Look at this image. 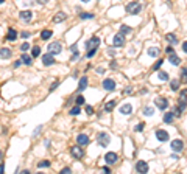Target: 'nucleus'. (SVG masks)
<instances>
[{"label": "nucleus", "mask_w": 187, "mask_h": 174, "mask_svg": "<svg viewBox=\"0 0 187 174\" xmlns=\"http://www.w3.org/2000/svg\"><path fill=\"white\" fill-rule=\"evenodd\" d=\"M140 11H142V5H140L139 2H131V3H128L126 5V13L128 14H139Z\"/></svg>", "instance_id": "f257e3e1"}, {"label": "nucleus", "mask_w": 187, "mask_h": 174, "mask_svg": "<svg viewBox=\"0 0 187 174\" xmlns=\"http://www.w3.org/2000/svg\"><path fill=\"white\" fill-rule=\"evenodd\" d=\"M109 140L111 138H109V135L106 132H100L97 135V142H98V145H100L101 148H106V146L109 145Z\"/></svg>", "instance_id": "f03ea898"}, {"label": "nucleus", "mask_w": 187, "mask_h": 174, "mask_svg": "<svg viewBox=\"0 0 187 174\" xmlns=\"http://www.w3.org/2000/svg\"><path fill=\"white\" fill-rule=\"evenodd\" d=\"M70 154H72V157H75V158H81L84 156V151H83V148L80 145H77V146H72L70 148Z\"/></svg>", "instance_id": "7ed1b4c3"}, {"label": "nucleus", "mask_w": 187, "mask_h": 174, "mask_svg": "<svg viewBox=\"0 0 187 174\" xmlns=\"http://www.w3.org/2000/svg\"><path fill=\"white\" fill-rule=\"evenodd\" d=\"M154 104H156V107H159L161 110H164V109H167V107H169V100L159 96V98H154Z\"/></svg>", "instance_id": "20e7f679"}, {"label": "nucleus", "mask_w": 187, "mask_h": 174, "mask_svg": "<svg viewBox=\"0 0 187 174\" xmlns=\"http://www.w3.org/2000/svg\"><path fill=\"white\" fill-rule=\"evenodd\" d=\"M170 148L173 151H176V152H181V151L184 149V143H182L181 138H176V140H173L170 143Z\"/></svg>", "instance_id": "39448f33"}, {"label": "nucleus", "mask_w": 187, "mask_h": 174, "mask_svg": "<svg viewBox=\"0 0 187 174\" xmlns=\"http://www.w3.org/2000/svg\"><path fill=\"white\" fill-rule=\"evenodd\" d=\"M103 89H105V90H108V92H112L114 89H116V81L111 79V78L105 79V81H103Z\"/></svg>", "instance_id": "423d86ee"}, {"label": "nucleus", "mask_w": 187, "mask_h": 174, "mask_svg": "<svg viewBox=\"0 0 187 174\" xmlns=\"http://www.w3.org/2000/svg\"><path fill=\"white\" fill-rule=\"evenodd\" d=\"M105 160H106V163H108V165H114L117 160H119V156H117L116 152H106Z\"/></svg>", "instance_id": "0eeeda50"}, {"label": "nucleus", "mask_w": 187, "mask_h": 174, "mask_svg": "<svg viewBox=\"0 0 187 174\" xmlns=\"http://www.w3.org/2000/svg\"><path fill=\"white\" fill-rule=\"evenodd\" d=\"M136 171L137 173H148V163L145 160H139L136 163Z\"/></svg>", "instance_id": "6e6552de"}, {"label": "nucleus", "mask_w": 187, "mask_h": 174, "mask_svg": "<svg viewBox=\"0 0 187 174\" xmlns=\"http://www.w3.org/2000/svg\"><path fill=\"white\" fill-rule=\"evenodd\" d=\"M169 132H167V131H164V129H158L156 131V138H158L159 142H167L169 140Z\"/></svg>", "instance_id": "1a4fd4ad"}, {"label": "nucleus", "mask_w": 187, "mask_h": 174, "mask_svg": "<svg viewBox=\"0 0 187 174\" xmlns=\"http://www.w3.org/2000/svg\"><path fill=\"white\" fill-rule=\"evenodd\" d=\"M48 53H52V55H58V53H61V44L59 42H52V44L48 45Z\"/></svg>", "instance_id": "9d476101"}, {"label": "nucleus", "mask_w": 187, "mask_h": 174, "mask_svg": "<svg viewBox=\"0 0 187 174\" xmlns=\"http://www.w3.org/2000/svg\"><path fill=\"white\" fill-rule=\"evenodd\" d=\"M114 45L116 47H123L125 45V34H122V33L116 34L114 36Z\"/></svg>", "instance_id": "9b49d317"}, {"label": "nucleus", "mask_w": 187, "mask_h": 174, "mask_svg": "<svg viewBox=\"0 0 187 174\" xmlns=\"http://www.w3.org/2000/svg\"><path fill=\"white\" fill-rule=\"evenodd\" d=\"M98 44H100V39H98L97 36H94V37H90V39L86 42V48H97Z\"/></svg>", "instance_id": "f8f14e48"}, {"label": "nucleus", "mask_w": 187, "mask_h": 174, "mask_svg": "<svg viewBox=\"0 0 187 174\" xmlns=\"http://www.w3.org/2000/svg\"><path fill=\"white\" fill-rule=\"evenodd\" d=\"M42 64L47 65V67H48V65H53V64H55V58H53L52 53H47V55L42 56Z\"/></svg>", "instance_id": "ddd939ff"}, {"label": "nucleus", "mask_w": 187, "mask_h": 174, "mask_svg": "<svg viewBox=\"0 0 187 174\" xmlns=\"http://www.w3.org/2000/svg\"><path fill=\"white\" fill-rule=\"evenodd\" d=\"M77 143L80 146H86L87 143H89V137H87L86 134H80L78 137H77Z\"/></svg>", "instance_id": "4468645a"}, {"label": "nucleus", "mask_w": 187, "mask_h": 174, "mask_svg": "<svg viewBox=\"0 0 187 174\" xmlns=\"http://www.w3.org/2000/svg\"><path fill=\"white\" fill-rule=\"evenodd\" d=\"M66 19H67V14L64 13V11H59V13L53 17V22H55V24H61V22H64Z\"/></svg>", "instance_id": "2eb2a0df"}, {"label": "nucleus", "mask_w": 187, "mask_h": 174, "mask_svg": "<svg viewBox=\"0 0 187 174\" xmlns=\"http://www.w3.org/2000/svg\"><path fill=\"white\" fill-rule=\"evenodd\" d=\"M19 17L22 19V20H31V17H33V13L31 11H20V13H19Z\"/></svg>", "instance_id": "dca6fc26"}, {"label": "nucleus", "mask_w": 187, "mask_h": 174, "mask_svg": "<svg viewBox=\"0 0 187 174\" xmlns=\"http://www.w3.org/2000/svg\"><path fill=\"white\" fill-rule=\"evenodd\" d=\"M120 112L123 115H129L133 112V106H131V104H123V106L120 107Z\"/></svg>", "instance_id": "f3484780"}, {"label": "nucleus", "mask_w": 187, "mask_h": 174, "mask_svg": "<svg viewBox=\"0 0 187 174\" xmlns=\"http://www.w3.org/2000/svg\"><path fill=\"white\" fill-rule=\"evenodd\" d=\"M11 55H13V53H11V50L10 48H0V58H3V59H6V58H11Z\"/></svg>", "instance_id": "a211bd4d"}, {"label": "nucleus", "mask_w": 187, "mask_h": 174, "mask_svg": "<svg viewBox=\"0 0 187 174\" xmlns=\"http://www.w3.org/2000/svg\"><path fill=\"white\" fill-rule=\"evenodd\" d=\"M86 87H87V78L83 76V78L80 79V84H78V92H83Z\"/></svg>", "instance_id": "6ab92c4d"}, {"label": "nucleus", "mask_w": 187, "mask_h": 174, "mask_svg": "<svg viewBox=\"0 0 187 174\" xmlns=\"http://www.w3.org/2000/svg\"><path fill=\"white\" fill-rule=\"evenodd\" d=\"M16 37H17V31L14 28H10L8 30V36H6V39L8 41H16Z\"/></svg>", "instance_id": "aec40b11"}, {"label": "nucleus", "mask_w": 187, "mask_h": 174, "mask_svg": "<svg viewBox=\"0 0 187 174\" xmlns=\"http://www.w3.org/2000/svg\"><path fill=\"white\" fill-rule=\"evenodd\" d=\"M116 104H117L116 100H111V101H108V103L105 104V110H106V112H111L114 107H116Z\"/></svg>", "instance_id": "412c9836"}, {"label": "nucleus", "mask_w": 187, "mask_h": 174, "mask_svg": "<svg viewBox=\"0 0 187 174\" xmlns=\"http://www.w3.org/2000/svg\"><path fill=\"white\" fill-rule=\"evenodd\" d=\"M52 34H53L52 30H44V31L41 33V39H42V41H48L52 37Z\"/></svg>", "instance_id": "4be33fe9"}, {"label": "nucleus", "mask_w": 187, "mask_h": 174, "mask_svg": "<svg viewBox=\"0 0 187 174\" xmlns=\"http://www.w3.org/2000/svg\"><path fill=\"white\" fill-rule=\"evenodd\" d=\"M20 61H22V62H24V64H27V65H31V62H33V56H28V55H22Z\"/></svg>", "instance_id": "5701e85b"}, {"label": "nucleus", "mask_w": 187, "mask_h": 174, "mask_svg": "<svg viewBox=\"0 0 187 174\" xmlns=\"http://www.w3.org/2000/svg\"><path fill=\"white\" fill-rule=\"evenodd\" d=\"M169 61H170L173 65H178V64H179V58L175 55V53H170V55H169Z\"/></svg>", "instance_id": "b1692460"}, {"label": "nucleus", "mask_w": 187, "mask_h": 174, "mask_svg": "<svg viewBox=\"0 0 187 174\" xmlns=\"http://www.w3.org/2000/svg\"><path fill=\"white\" fill-rule=\"evenodd\" d=\"M165 37H167V41H169L170 44H176V42H178V37H176V34H173V33H169Z\"/></svg>", "instance_id": "393cba45"}, {"label": "nucleus", "mask_w": 187, "mask_h": 174, "mask_svg": "<svg viewBox=\"0 0 187 174\" xmlns=\"http://www.w3.org/2000/svg\"><path fill=\"white\" fill-rule=\"evenodd\" d=\"M173 117H175V114H171V112H169V114H165V115H164V121H165L167 125H170V123L173 121Z\"/></svg>", "instance_id": "a878e982"}, {"label": "nucleus", "mask_w": 187, "mask_h": 174, "mask_svg": "<svg viewBox=\"0 0 187 174\" xmlns=\"http://www.w3.org/2000/svg\"><path fill=\"white\" fill-rule=\"evenodd\" d=\"M148 55L150 56H158L159 55V48L158 47H150L148 48Z\"/></svg>", "instance_id": "bb28decb"}, {"label": "nucleus", "mask_w": 187, "mask_h": 174, "mask_svg": "<svg viewBox=\"0 0 187 174\" xmlns=\"http://www.w3.org/2000/svg\"><path fill=\"white\" fill-rule=\"evenodd\" d=\"M181 83H187V68H181Z\"/></svg>", "instance_id": "cd10ccee"}, {"label": "nucleus", "mask_w": 187, "mask_h": 174, "mask_svg": "<svg viewBox=\"0 0 187 174\" xmlns=\"http://www.w3.org/2000/svg\"><path fill=\"white\" fill-rule=\"evenodd\" d=\"M41 55V47H33V50H31V56L33 58H37Z\"/></svg>", "instance_id": "c85d7f7f"}, {"label": "nucleus", "mask_w": 187, "mask_h": 174, "mask_svg": "<svg viewBox=\"0 0 187 174\" xmlns=\"http://www.w3.org/2000/svg\"><path fill=\"white\" fill-rule=\"evenodd\" d=\"M158 76H159V79H161V81H167V79H169V73H167V72H159Z\"/></svg>", "instance_id": "c756f323"}, {"label": "nucleus", "mask_w": 187, "mask_h": 174, "mask_svg": "<svg viewBox=\"0 0 187 174\" xmlns=\"http://www.w3.org/2000/svg\"><path fill=\"white\" fill-rule=\"evenodd\" d=\"M120 33H122V34H129V33H131V28H129V26H126V25H122V26H120Z\"/></svg>", "instance_id": "7c9ffc66"}, {"label": "nucleus", "mask_w": 187, "mask_h": 174, "mask_svg": "<svg viewBox=\"0 0 187 174\" xmlns=\"http://www.w3.org/2000/svg\"><path fill=\"white\" fill-rule=\"evenodd\" d=\"M48 166H50V162L48 160H42L37 163V168H48Z\"/></svg>", "instance_id": "2f4dec72"}, {"label": "nucleus", "mask_w": 187, "mask_h": 174, "mask_svg": "<svg viewBox=\"0 0 187 174\" xmlns=\"http://www.w3.org/2000/svg\"><path fill=\"white\" fill-rule=\"evenodd\" d=\"M170 86H171V90H178V89H179V81L178 79H173L170 83Z\"/></svg>", "instance_id": "473e14b6"}, {"label": "nucleus", "mask_w": 187, "mask_h": 174, "mask_svg": "<svg viewBox=\"0 0 187 174\" xmlns=\"http://www.w3.org/2000/svg\"><path fill=\"white\" fill-rule=\"evenodd\" d=\"M80 112H81V109H80V106L77 104L75 107H72V109H70V115H78Z\"/></svg>", "instance_id": "72a5a7b5"}, {"label": "nucleus", "mask_w": 187, "mask_h": 174, "mask_svg": "<svg viewBox=\"0 0 187 174\" xmlns=\"http://www.w3.org/2000/svg\"><path fill=\"white\" fill-rule=\"evenodd\" d=\"M75 101H77V104H78V106H81V104H84V101H86V100H84V96H83V95H78Z\"/></svg>", "instance_id": "f704fd0d"}, {"label": "nucleus", "mask_w": 187, "mask_h": 174, "mask_svg": "<svg viewBox=\"0 0 187 174\" xmlns=\"http://www.w3.org/2000/svg\"><path fill=\"white\" fill-rule=\"evenodd\" d=\"M80 17H81V19H92L94 14L92 13H81V14H80Z\"/></svg>", "instance_id": "c9c22d12"}, {"label": "nucleus", "mask_w": 187, "mask_h": 174, "mask_svg": "<svg viewBox=\"0 0 187 174\" xmlns=\"http://www.w3.org/2000/svg\"><path fill=\"white\" fill-rule=\"evenodd\" d=\"M153 107H145V109H143V114L145 115H148V117H150V115H153Z\"/></svg>", "instance_id": "e433bc0d"}, {"label": "nucleus", "mask_w": 187, "mask_h": 174, "mask_svg": "<svg viewBox=\"0 0 187 174\" xmlns=\"http://www.w3.org/2000/svg\"><path fill=\"white\" fill-rule=\"evenodd\" d=\"M143 127H145V123H139V125L134 127V131L136 132H140V131H143Z\"/></svg>", "instance_id": "4c0bfd02"}, {"label": "nucleus", "mask_w": 187, "mask_h": 174, "mask_svg": "<svg viewBox=\"0 0 187 174\" xmlns=\"http://www.w3.org/2000/svg\"><path fill=\"white\" fill-rule=\"evenodd\" d=\"M95 53H97V48H89V51H87V58H92L94 55H95Z\"/></svg>", "instance_id": "58836bf2"}, {"label": "nucleus", "mask_w": 187, "mask_h": 174, "mask_svg": "<svg viewBox=\"0 0 187 174\" xmlns=\"http://www.w3.org/2000/svg\"><path fill=\"white\" fill-rule=\"evenodd\" d=\"M30 36H31V34H30L28 31H22V33H20V37H24V39H28Z\"/></svg>", "instance_id": "ea45409f"}, {"label": "nucleus", "mask_w": 187, "mask_h": 174, "mask_svg": "<svg viewBox=\"0 0 187 174\" xmlns=\"http://www.w3.org/2000/svg\"><path fill=\"white\" fill-rule=\"evenodd\" d=\"M58 86H59V81H55V83H53L52 86H50V92H53V90H55V89L58 87Z\"/></svg>", "instance_id": "a19ab883"}, {"label": "nucleus", "mask_w": 187, "mask_h": 174, "mask_svg": "<svg viewBox=\"0 0 187 174\" xmlns=\"http://www.w3.org/2000/svg\"><path fill=\"white\" fill-rule=\"evenodd\" d=\"M162 62H164V61H162V59H159L158 62L154 64V67H153V68H154V70H158V68H159V67H161V65H162Z\"/></svg>", "instance_id": "79ce46f5"}, {"label": "nucleus", "mask_w": 187, "mask_h": 174, "mask_svg": "<svg viewBox=\"0 0 187 174\" xmlns=\"http://www.w3.org/2000/svg\"><path fill=\"white\" fill-rule=\"evenodd\" d=\"M92 112H94L92 106H86V114H87V115H92Z\"/></svg>", "instance_id": "37998d69"}, {"label": "nucleus", "mask_w": 187, "mask_h": 174, "mask_svg": "<svg viewBox=\"0 0 187 174\" xmlns=\"http://www.w3.org/2000/svg\"><path fill=\"white\" fill-rule=\"evenodd\" d=\"M28 48H30V44H27V42H25V44H22V47H20L22 51H27Z\"/></svg>", "instance_id": "c03bdc74"}, {"label": "nucleus", "mask_w": 187, "mask_h": 174, "mask_svg": "<svg viewBox=\"0 0 187 174\" xmlns=\"http://www.w3.org/2000/svg\"><path fill=\"white\" fill-rule=\"evenodd\" d=\"M78 56H80V53H78V51H73V56H72V59H70V61H77V59H78Z\"/></svg>", "instance_id": "a18cd8bd"}, {"label": "nucleus", "mask_w": 187, "mask_h": 174, "mask_svg": "<svg viewBox=\"0 0 187 174\" xmlns=\"http://www.w3.org/2000/svg\"><path fill=\"white\" fill-rule=\"evenodd\" d=\"M165 53H167V55H170V53H175V51H173V48H171L170 45H169V47L165 48Z\"/></svg>", "instance_id": "49530a36"}, {"label": "nucleus", "mask_w": 187, "mask_h": 174, "mask_svg": "<svg viewBox=\"0 0 187 174\" xmlns=\"http://www.w3.org/2000/svg\"><path fill=\"white\" fill-rule=\"evenodd\" d=\"M72 171H70V168H64L63 171H61V174H70Z\"/></svg>", "instance_id": "de8ad7c7"}, {"label": "nucleus", "mask_w": 187, "mask_h": 174, "mask_svg": "<svg viewBox=\"0 0 187 174\" xmlns=\"http://www.w3.org/2000/svg\"><path fill=\"white\" fill-rule=\"evenodd\" d=\"M41 129H42V126H39V127H37V129H36V131H34V137H37V134L41 132Z\"/></svg>", "instance_id": "09e8293b"}, {"label": "nucleus", "mask_w": 187, "mask_h": 174, "mask_svg": "<svg viewBox=\"0 0 187 174\" xmlns=\"http://www.w3.org/2000/svg\"><path fill=\"white\" fill-rule=\"evenodd\" d=\"M39 5H45V3H48V0H36Z\"/></svg>", "instance_id": "8fccbe9b"}, {"label": "nucleus", "mask_w": 187, "mask_h": 174, "mask_svg": "<svg viewBox=\"0 0 187 174\" xmlns=\"http://www.w3.org/2000/svg\"><path fill=\"white\" fill-rule=\"evenodd\" d=\"M182 50H184V53H187V41L182 44Z\"/></svg>", "instance_id": "3c124183"}, {"label": "nucleus", "mask_w": 187, "mask_h": 174, "mask_svg": "<svg viewBox=\"0 0 187 174\" xmlns=\"http://www.w3.org/2000/svg\"><path fill=\"white\" fill-rule=\"evenodd\" d=\"M20 64H22V61H16V62H14V67H20Z\"/></svg>", "instance_id": "603ef678"}, {"label": "nucleus", "mask_w": 187, "mask_h": 174, "mask_svg": "<svg viewBox=\"0 0 187 174\" xmlns=\"http://www.w3.org/2000/svg\"><path fill=\"white\" fill-rule=\"evenodd\" d=\"M70 50H72V51H77V44L70 45Z\"/></svg>", "instance_id": "864d4df0"}, {"label": "nucleus", "mask_w": 187, "mask_h": 174, "mask_svg": "<svg viewBox=\"0 0 187 174\" xmlns=\"http://www.w3.org/2000/svg\"><path fill=\"white\" fill-rule=\"evenodd\" d=\"M103 171H105V173H111L109 166H103Z\"/></svg>", "instance_id": "5fc2aeb1"}, {"label": "nucleus", "mask_w": 187, "mask_h": 174, "mask_svg": "<svg viewBox=\"0 0 187 174\" xmlns=\"http://www.w3.org/2000/svg\"><path fill=\"white\" fill-rule=\"evenodd\" d=\"M3 171H5V165L0 163V173H3Z\"/></svg>", "instance_id": "6e6d98bb"}, {"label": "nucleus", "mask_w": 187, "mask_h": 174, "mask_svg": "<svg viewBox=\"0 0 187 174\" xmlns=\"http://www.w3.org/2000/svg\"><path fill=\"white\" fill-rule=\"evenodd\" d=\"M81 2H84V3H87V2H90V0H81Z\"/></svg>", "instance_id": "4d7b16f0"}, {"label": "nucleus", "mask_w": 187, "mask_h": 174, "mask_svg": "<svg viewBox=\"0 0 187 174\" xmlns=\"http://www.w3.org/2000/svg\"><path fill=\"white\" fill-rule=\"evenodd\" d=\"M3 2H5V0H0V5H2V3H3Z\"/></svg>", "instance_id": "13d9d810"}, {"label": "nucleus", "mask_w": 187, "mask_h": 174, "mask_svg": "<svg viewBox=\"0 0 187 174\" xmlns=\"http://www.w3.org/2000/svg\"><path fill=\"white\" fill-rule=\"evenodd\" d=\"M0 157H2V152H0Z\"/></svg>", "instance_id": "bf43d9fd"}]
</instances>
